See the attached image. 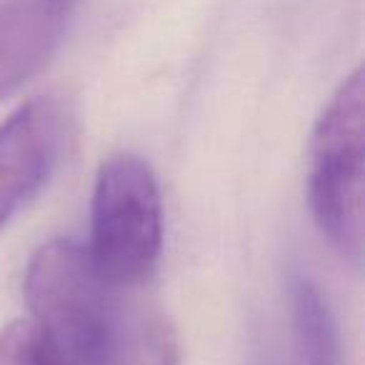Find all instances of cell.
I'll list each match as a JSON object with an SVG mask.
<instances>
[{
    "label": "cell",
    "mask_w": 365,
    "mask_h": 365,
    "mask_svg": "<svg viewBox=\"0 0 365 365\" xmlns=\"http://www.w3.org/2000/svg\"><path fill=\"white\" fill-rule=\"evenodd\" d=\"M83 245L53 238L33 253L23 295L61 365H138L128 315Z\"/></svg>",
    "instance_id": "1"
},
{
    "label": "cell",
    "mask_w": 365,
    "mask_h": 365,
    "mask_svg": "<svg viewBox=\"0 0 365 365\" xmlns=\"http://www.w3.org/2000/svg\"><path fill=\"white\" fill-rule=\"evenodd\" d=\"M310 213L320 233L360 268L365 243V81L353 71L310 135Z\"/></svg>",
    "instance_id": "2"
},
{
    "label": "cell",
    "mask_w": 365,
    "mask_h": 365,
    "mask_svg": "<svg viewBox=\"0 0 365 365\" xmlns=\"http://www.w3.org/2000/svg\"><path fill=\"white\" fill-rule=\"evenodd\" d=\"M163 253V203L150 165L118 153L98 168L91 200V255L115 288L140 285Z\"/></svg>",
    "instance_id": "3"
},
{
    "label": "cell",
    "mask_w": 365,
    "mask_h": 365,
    "mask_svg": "<svg viewBox=\"0 0 365 365\" xmlns=\"http://www.w3.org/2000/svg\"><path fill=\"white\" fill-rule=\"evenodd\" d=\"M66 133V106L56 98H33L0 123V230L48 182Z\"/></svg>",
    "instance_id": "4"
},
{
    "label": "cell",
    "mask_w": 365,
    "mask_h": 365,
    "mask_svg": "<svg viewBox=\"0 0 365 365\" xmlns=\"http://www.w3.org/2000/svg\"><path fill=\"white\" fill-rule=\"evenodd\" d=\"M66 31L61 0L0 3V101L26 86L56 53Z\"/></svg>",
    "instance_id": "5"
},
{
    "label": "cell",
    "mask_w": 365,
    "mask_h": 365,
    "mask_svg": "<svg viewBox=\"0 0 365 365\" xmlns=\"http://www.w3.org/2000/svg\"><path fill=\"white\" fill-rule=\"evenodd\" d=\"M290 313L298 365H340V330L328 298L305 275L290 278Z\"/></svg>",
    "instance_id": "6"
},
{
    "label": "cell",
    "mask_w": 365,
    "mask_h": 365,
    "mask_svg": "<svg viewBox=\"0 0 365 365\" xmlns=\"http://www.w3.org/2000/svg\"><path fill=\"white\" fill-rule=\"evenodd\" d=\"M0 365H61V360L31 320H16L0 330Z\"/></svg>",
    "instance_id": "7"
},
{
    "label": "cell",
    "mask_w": 365,
    "mask_h": 365,
    "mask_svg": "<svg viewBox=\"0 0 365 365\" xmlns=\"http://www.w3.org/2000/svg\"><path fill=\"white\" fill-rule=\"evenodd\" d=\"M255 365H275V363H273V360L268 358V355H260V358L255 360Z\"/></svg>",
    "instance_id": "8"
}]
</instances>
